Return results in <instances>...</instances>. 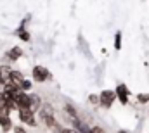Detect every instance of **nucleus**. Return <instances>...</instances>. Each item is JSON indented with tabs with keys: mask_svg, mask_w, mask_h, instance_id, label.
I'll list each match as a JSON object with an SVG mask.
<instances>
[{
	"mask_svg": "<svg viewBox=\"0 0 149 133\" xmlns=\"http://www.w3.org/2000/svg\"><path fill=\"white\" fill-rule=\"evenodd\" d=\"M37 112H33L31 109H19L17 111V118L23 125H28L31 128H37L38 126V119H37Z\"/></svg>",
	"mask_w": 149,
	"mask_h": 133,
	"instance_id": "obj_2",
	"label": "nucleus"
},
{
	"mask_svg": "<svg viewBox=\"0 0 149 133\" xmlns=\"http://www.w3.org/2000/svg\"><path fill=\"white\" fill-rule=\"evenodd\" d=\"M137 102H139V104H148L149 94H139V95H137Z\"/></svg>",
	"mask_w": 149,
	"mask_h": 133,
	"instance_id": "obj_17",
	"label": "nucleus"
},
{
	"mask_svg": "<svg viewBox=\"0 0 149 133\" xmlns=\"http://www.w3.org/2000/svg\"><path fill=\"white\" fill-rule=\"evenodd\" d=\"M0 128L3 130V133L14 130V125H12V119H10L9 114H2V112H0Z\"/></svg>",
	"mask_w": 149,
	"mask_h": 133,
	"instance_id": "obj_9",
	"label": "nucleus"
},
{
	"mask_svg": "<svg viewBox=\"0 0 149 133\" xmlns=\"http://www.w3.org/2000/svg\"><path fill=\"white\" fill-rule=\"evenodd\" d=\"M19 88H21L23 92H30V90L33 88V83H31L30 80H24V81L21 83V87H19Z\"/></svg>",
	"mask_w": 149,
	"mask_h": 133,
	"instance_id": "obj_14",
	"label": "nucleus"
},
{
	"mask_svg": "<svg viewBox=\"0 0 149 133\" xmlns=\"http://www.w3.org/2000/svg\"><path fill=\"white\" fill-rule=\"evenodd\" d=\"M0 81H2V71H0Z\"/></svg>",
	"mask_w": 149,
	"mask_h": 133,
	"instance_id": "obj_21",
	"label": "nucleus"
},
{
	"mask_svg": "<svg viewBox=\"0 0 149 133\" xmlns=\"http://www.w3.org/2000/svg\"><path fill=\"white\" fill-rule=\"evenodd\" d=\"M42 105H43V100H42V97H40V95H37V94H31V105H30V109H31L33 112H38Z\"/></svg>",
	"mask_w": 149,
	"mask_h": 133,
	"instance_id": "obj_10",
	"label": "nucleus"
},
{
	"mask_svg": "<svg viewBox=\"0 0 149 133\" xmlns=\"http://www.w3.org/2000/svg\"><path fill=\"white\" fill-rule=\"evenodd\" d=\"M5 57H7L10 62H16V61H19V59L23 57V48H21L19 45H14V47H10V48L5 52Z\"/></svg>",
	"mask_w": 149,
	"mask_h": 133,
	"instance_id": "obj_7",
	"label": "nucleus"
},
{
	"mask_svg": "<svg viewBox=\"0 0 149 133\" xmlns=\"http://www.w3.org/2000/svg\"><path fill=\"white\" fill-rule=\"evenodd\" d=\"M88 102H90L92 105H101V97L95 95V94H90V95H88Z\"/></svg>",
	"mask_w": 149,
	"mask_h": 133,
	"instance_id": "obj_15",
	"label": "nucleus"
},
{
	"mask_svg": "<svg viewBox=\"0 0 149 133\" xmlns=\"http://www.w3.org/2000/svg\"><path fill=\"white\" fill-rule=\"evenodd\" d=\"M14 133H28L26 130H24V126L23 125H17V126H14V130H12Z\"/></svg>",
	"mask_w": 149,
	"mask_h": 133,
	"instance_id": "obj_18",
	"label": "nucleus"
},
{
	"mask_svg": "<svg viewBox=\"0 0 149 133\" xmlns=\"http://www.w3.org/2000/svg\"><path fill=\"white\" fill-rule=\"evenodd\" d=\"M16 36H19L23 42H30V38H31V36H30V33L24 30V24H21V26L17 28V31H16Z\"/></svg>",
	"mask_w": 149,
	"mask_h": 133,
	"instance_id": "obj_12",
	"label": "nucleus"
},
{
	"mask_svg": "<svg viewBox=\"0 0 149 133\" xmlns=\"http://www.w3.org/2000/svg\"><path fill=\"white\" fill-rule=\"evenodd\" d=\"M71 126H73L76 132L80 133H90V128L92 126H88L83 119H80V118H74V119H71Z\"/></svg>",
	"mask_w": 149,
	"mask_h": 133,
	"instance_id": "obj_8",
	"label": "nucleus"
},
{
	"mask_svg": "<svg viewBox=\"0 0 149 133\" xmlns=\"http://www.w3.org/2000/svg\"><path fill=\"white\" fill-rule=\"evenodd\" d=\"M37 114H38V121H40L45 128H49V130H57L59 133L63 132V126H61V125L57 123V119H56V112H54L52 104H45V102H43V105L40 107V111H38Z\"/></svg>",
	"mask_w": 149,
	"mask_h": 133,
	"instance_id": "obj_1",
	"label": "nucleus"
},
{
	"mask_svg": "<svg viewBox=\"0 0 149 133\" xmlns=\"http://www.w3.org/2000/svg\"><path fill=\"white\" fill-rule=\"evenodd\" d=\"M23 81H24V74H23L21 71L12 69V74H10V83H14V85L21 87V83H23Z\"/></svg>",
	"mask_w": 149,
	"mask_h": 133,
	"instance_id": "obj_11",
	"label": "nucleus"
},
{
	"mask_svg": "<svg viewBox=\"0 0 149 133\" xmlns=\"http://www.w3.org/2000/svg\"><path fill=\"white\" fill-rule=\"evenodd\" d=\"M16 102H17V111L19 109H30V105H31V94L21 90L16 95Z\"/></svg>",
	"mask_w": 149,
	"mask_h": 133,
	"instance_id": "obj_6",
	"label": "nucleus"
},
{
	"mask_svg": "<svg viewBox=\"0 0 149 133\" xmlns=\"http://www.w3.org/2000/svg\"><path fill=\"white\" fill-rule=\"evenodd\" d=\"M118 133H128L127 130H118Z\"/></svg>",
	"mask_w": 149,
	"mask_h": 133,
	"instance_id": "obj_20",
	"label": "nucleus"
},
{
	"mask_svg": "<svg viewBox=\"0 0 149 133\" xmlns=\"http://www.w3.org/2000/svg\"><path fill=\"white\" fill-rule=\"evenodd\" d=\"M90 133H106V132H104V128H101V126H92V128H90Z\"/></svg>",
	"mask_w": 149,
	"mask_h": 133,
	"instance_id": "obj_19",
	"label": "nucleus"
},
{
	"mask_svg": "<svg viewBox=\"0 0 149 133\" xmlns=\"http://www.w3.org/2000/svg\"><path fill=\"white\" fill-rule=\"evenodd\" d=\"M99 97H101V107H102V109H111L113 104L118 100L114 90H102V92L99 94Z\"/></svg>",
	"mask_w": 149,
	"mask_h": 133,
	"instance_id": "obj_4",
	"label": "nucleus"
},
{
	"mask_svg": "<svg viewBox=\"0 0 149 133\" xmlns=\"http://www.w3.org/2000/svg\"><path fill=\"white\" fill-rule=\"evenodd\" d=\"M31 78L37 83H45V81H49L52 78V74H50V71L45 66H40L38 64V66H33V69H31Z\"/></svg>",
	"mask_w": 149,
	"mask_h": 133,
	"instance_id": "obj_3",
	"label": "nucleus"
},
{
	"mask_svg": "<svg viewBox=\"0 0 149 133\" xmlns=\"http://www.w3.org/2000/svg\"><path fill=\"white\" fill-rule=\"evenodd\" d=\"M116 97H118V102L121 104V105H127L128 104V99H130V88L125 85V83H120L118 87H116Z\"/></svg>",
	"mask_w": 149,
	"mask_h": 133,
	"instance_id": "obj_5",
	"label": "nucleus"
},
{
	"mask_svg": "<svg viewBox=\"0 0 149 133\" xmlns=\"http://www.w3.org/2000/svg\"><path fill=\"white\" fill-rule=\"evenodd\" d=\"M114 48L116 50L121 48V31H116V35H114Z\"/></svg>",
	"mask_w": 149,
	"mask_h": 133,
	"instance_id": "obj_16",
	"label": "nucleus"
},
{
	"mask_svg": "<svg viewBox=\"0 0 149 133\" xmlns=\"http://www.w3.org/2000/svg\"><path fill=\"white\" fill-rule=\"evenodd\" d=\"M0 112L2 114H10V109L7 107V100L3 95H0Z\"/></svg>",
	"mask_w": 149,
	"mask_h": 133,
	"instance_id": "obj_13",
	"label": "nucleus"
}]
</instances>
